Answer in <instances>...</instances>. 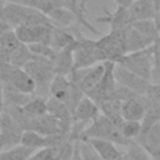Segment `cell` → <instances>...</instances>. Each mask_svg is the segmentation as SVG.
<instances>
[{
  "label": "cell",
  "mask_w": 160,
  "mask_h": 160,
  "mask_svg": "<svg viewBox=\"0 0 160 160\" xmlns=\"http://www.w3.org/2000/svg\"><path fill=\"white\" fill-rule=\"evenodd\" d=\"M90 138L109 140L116 145L125 148L132 141L124 138L122 134L120 132V129L101 112L98 115L96 119H94L91 122L88 124V126L82 130L80 136V139H90Z\"/></svg>",
  "instance_id": "6da1fadb"
},
{
  "label": "cell",
  "mask_w": 160,
  "mask_h": 160,
  "mask_svg": "<svg viewBox=\"0 0 160 160\" xmlns=\"http://www.w3.org/2000/svg\"><path fill=\"white\" fill-rule=\"evenodd\" d=\"M22 69L30 75V78L36 85L35 95L49 98V86L55 75L52 62L49 59L34 56V59L26 62Z\"/></svg>",
  "instance_id": "7a4b0ae2"
},
{
  "label": "cell",
  "mask_w": 160,
  "mask_h": 160,
  "mask_svg": "<svg viewBox=\"0 0 160 160\" xmlns=\"http://www.w3.org/2000/svg\"><path fill=\"white\" fill-rule=\"evenodd\" d=\"M116 64H120L125 69L132 71L134 74L141 76L142 79L150 81L151 71L154 66L152 59V49L151 45L132 52H126Z\"/></svg>",
  "instance_id": "3957f363"
},
{
  "label": "cell",
  "mask_w": 160,
  "mask_h": 160,
  "mask_svg": "<svg viewBox=\"0 0 160 160\" xmlns=\"http://www.w3.org/2000/svg\"><path fill=\"white\" fill-rule=\"evenodd\" d=\"M126 30H121V31L110 30L108 35L96 40V46L99 49L101 61L118 62L126 54V50H125Z\"/></svg>",
  "instance_id": "277c9868"
},
{
  "label": "cell",
  "mask_w": 160,
  "mask_h": 160,
  "mask_svg": "<svg viewBox=\"0 0 160 160\" xmlns=\"http://www.w3.org/2000/svg\"><path fill=\"white\" fill-rule=\"evenodd\" d=\"M76 39V44L72 49L74 69H85L98 62H102L96 46V40L82 38L81 35H78Z\"/></svg>",
  "instance_id": "5b68a950"
},
{
  "label": "cell",
  "mask_w": 160,
  "mask_h": 160,
  "mask_svg": "<svg viewBox=\"0 0 160 160\" xmlns=\"http://www.w3.org/2000/svg\"><path fill=\"white\" fill-rule=\"evenodd\" d=\"M25 130L22 126L5 110L0 115V144L1 149H9L20 144L22 132Z\"/></svg>",
  "instance_id": "8992f818"
},
{
  "label": "cell",
  "mask_w": 160,
  "mask_h": 160,
  "mask_svg": "<svg viewBox=\"0 0 160 160\" xmlns=\"http://www.w3.org/2000/svg\"><path fill=\"white\" fill-rule=\"evenodd\" d=\"M105 62V72L101 78V80L98 82V85L86 95L92 99L98 105L105 100H109L112 98V94L115 91L116 81L114 78V65L112 61H104Z\"/></svg>",
  "instance_id": "52a82bcc"
},
{
  "label": "cell",
  "mask_w": 160,
  "mask_h": 160,
  "mask_svg": "<svg viewBox=\"0 0 160 160\" xmlns=\"http://www.w3.org/2000/svg\"><path fill=\"white\" fill-rule=\"evenodd\" d=\"M71 126L62 122L59 118L54 116L50 112H46L41 116H38L31 120L29 130H34L41 135H60L69 134Z\"/></svg>",
  "instance_id": "ba28073f"
},
{
  "label": "cell",
  "mask_w": 160,
  "mask_h": 160,
  "mask_svg": "<svg viewBox=\"0 0 160 160\" xmlns=\"http://www.w3.org/2000/svg\"><path fill=\"white\" fill-rule=\"evenodd\" d=\"M114 78L118 84L126 86L140 95H145L146 89L150 84V81L142 79L141 76L134 74L132 71L125 69L124 66H121L120 64H116V62L114 65Z\"/></svg>",
  "instance_id": "9c48e42d"
},
{
  "label": "cell",
  "mask_w": 160,
  "mask_h": 160,
  "mask_svg": "<svg viewBox=\"0 0 160 160\" xmlns=\"http://www.w3.org/2000/svg\"><path fill=\"white\" fill-rule=\"evenodd\" d=\"M135 141L140 144L154 160H160V121L155 122L145 131H141Z\"/></svg>",
  "instance_id": "30bf717a"
},
{
  "label": "cell",
  "mask_w": 160,
  "mask_h": 160,
  "mask_svg": "<svg viewBox=\"0 0 160 160\" xmlns=\"http://www.w3.org/2000/svg\"><path fill=\"white\" fill-rule=\"evenodd\" d=\"M99 114H100L99 105L88 95H84L72 110V121L91 122L94 119L98 118Z\"/></svg>",
  "instance_id": "8fae6325"
},
{
  "label": "cell",
  "mask_w": 160,
  "mask_h": 160,
  "mask_svg": "<svg viewBox=\"0 0 160 160\" xmlns=\"http://www.w3.org/2000/svg\"><path fill=\"white\" fill-rule=\"evenodd\" d=\"M159 9L160 0H134L129 6V11L134 21L155 19Z\"/></svg>",
  "instance_id": "7c38bea8"
},
{
  "label": "cell",
  "mask_w": 160,
  "mask_h": 160,
  "mask_svg": "<svg viewBox=\"0 0 160 160\" xmlns=\"http://www.w3.org/2000/svg\"><path fill=\"white\" fill-rule=\"evenodd\" d=\"M98 21H100V22H108L110 25V30H114V31H119L120 30L121 31V30L129 29L132 25L134 19L130 15L129 8L118 6V9L115 10V12L108 14L104 18H99Z\"/></svg>",
  "instance_id": "4fadbf2b"
},
{
  "label": "cell",
  "mask_w": 160,
  "mask_h": 160,
  "mask_svg": "<svg viewBox=\"0 0 160 160\" xmlns=\"http://www.w3.org/2000/svg\"><path fill=\"white\" fill-rule=\"evenodd\" d=\"M70 80L66 75L55 74L50 86H49V98H54L62 102L69 104L70 99Z\"/></svg>",
  "instance_id": "5bb4252c"
},
{
  "label": "cell",
  "mask_w": 160,
  "mask_h": 160,
  "mask_svg": "<svg viewBox=\"0 0 160 160\" xmlns=\"http://www.w3.org/2000/svg\"><path fill=\"white\" fill-rule=\"evenodd\" d=\"M76 36L71 34L66 28L55 26L52 29L51 34V41L50 45L56 51L59 50H72L76 44Z\"/></svg>",
  "instance_id": "9a60e30c"
},
{
  "label": "cell",
  "mask_w": 160,
  "mask_h": 160,
  "mask_svg": "<svg viewBox=\"0 0 160 160\" xmlns=\"http://www.w3.org/2000/svg\"><path fill=\"white\" fill-rule=\"evenodd\" d=\"M144 95L132 98L122 101L121 104V115L124 120H135L141 121L145 115V105L142 100Z\"/></svg>",
  "instance_id": "2e32d148"
},
{
  "label": "cell",
  "mask_w": 160,
  "mask_h": 160,
  "mask_svg": "<svg viewBox=\"0 0 160 160\" xmlns=\"http://www.w3.org/2000/svg\"><path fill=\"white\" fill-rule=\"evenodd\" d=\"M105 72V62H98L90 68H86L84 70V75L81 79V89L85 92V95L88 92H90L96 85L98 82L101 80L102 75Z\"/></svg>",
  "instance_id": "e0dca14e"
},
{
  "label": "cell",
  "mask_w": 160,
  "mask_h": 160,
  "mask_svg": "<svg viewBox=\"0 0 160 160\" xmlns=\"http://www.w3.org/2000/svg\"><path fill=\"white\" fill-rule=\"evenodd\" d=\"M84 140H88L104 160H115L122 154V151H120L116 148V144L109 140L96 139V138H90V139H84Z\"/></svg>",
  "instance_id": "ac0fdd59"
},
{
  "label": "cell",
  "mask_w": 160,
  "mask_h": 160,
  "mask_svg": "<svg viewBox=\"0 0 160 160\" xmlns=\"http://www.w3.org/2000/svg\"><path fill=\"white\" fill-rule=\"evenodd\" d=\"M152 44L151 40L145 38L141 32H139L132 25L126 30L125 32V50L126 52L138 51L141 49H145Z\"/></svg>",
  "instance_id": "d6986e66"
},
{
  "label": "cell",
  "mask_w": 160,
  "mask_h": 160,
  "mask_svg": "<svg viewBox=\"0 0 160 160\" xmlns=\"http://www.w3.org/2000/svg\"><path fill=\"white\" fill-rule=\"evenodd\" d=\"M51 62L55 74L69 76L74 70L72 50H59Z\"/></svg>",
  "instance_id": "ffe728a7"
},
{
  "label": "cell",
  "mask_w": 160,
  "mask_h": 160,
  "mask_svg": "<svg viewBox=\"0 0 160 160\" xmlns=\"http://www.w3.org/2000/svg\"><path fill=\"white\" fill-rule=\"evenodd\" d=\"M2 96H4V108H6V106H24L32 95L21 92L9 84H2Z\"/></svg>",
  "instance_id": "44dd1931"
},
{
  "label": "cell",
  "mask_w": 160,
  "mask_h": 160,
  "mask_svg": "<svg viewBox=\"0 0 160 160\" xmlns=\"http://www.w3.org/2000/svg\"><path fill=\"white\" fill-rule=\"evenodd\" d=\"M121 104L122 101L118 99H109L99 104L100 112L104 114L108 119H110L118 128H120L121 122L124 121L122 115H121Z\"/></svg>",
  "instance_id": "7402d4cb"
},
{
  "label": "cell",
  "mask_w": 160,
  "mask_h": 160,
  "mask_svg": "<svg viewBox=\"0 0 160 160\" xmlns=\"http://www.w3.org/2000/svg\"><path fill=\"white\" fill-rule=\"evenodd\" d=\"M45 15L51 20V22L55 26H61V28H68L75 20L78 21L75 14L68 8H51Z\"/></svg>",
  "instance_id": "603a6c76"
},
{
  "label": "cell",
  "mask_w": 160,
  "mask_h": 160,
  "mask_svg": "<svg viewBox=\"0 0 160 160\" xmlns=\"http://www.w3.org/2000/svg\"><path fill=\"white\" fill-rule=\"evenodd\" d=\"M21 108L26 114V116L32 120L48 112V98L40 95H32L30 100Z\"/></svg>",
  "instance_id": "cb8c5ba5"
},
{
  "label": "cell",
  "mask_w": 160,
  "mask_h": 160,
  "mask_svg": "<svg viewBox=\"0 0 160 160\" xmlns=\"http://www.w3.org/2000/svg\"><path fill=\"white\" fill-rule=\"evenodd\" d=\"M48 112L52 114L54 116L59 118L62 122L71 126L72 125V114L66 102L56 100L54 98H48Z\"/></svg>",
  "instance_id": "d4e9b609"
},
{
  "label": "cell",
  "mask_w": 160,
  "mask_h": 160,
  "mask_svg": "<svg viewBox=\"0 0 160 160\" xmlns=\"http://www.w3.org/2000/svg\"><path fill=\"white\" fill-rule=\"evenodd\" d=\"M34 151H36V150L19 144L16 146L1 150L0 160H28L34 154Z\"/></svg>",
  "instance_id": "484cf974"
},
{
  "label": "cell",
  "mask_w": 160,
  "mask_h": 160,
  "mask_svg": "<svg viewBox=\"0 0 160 160\" xmlns=\"http://www.w3.org/2000/svg\"><path fill=\"white\" fill-rule=\"evenodd\" d=\"M34 54L29 50L28 45L20 44L16 49H14L10 52V64L18 68H24L26 62H29L31 59H34Z\"/></svg>",
  "instance_id": "4316f807"
},
{
  "label": "cell",
  "mask_w": 160,
  "mask_h": 160,
  "mask_svg": "<svg viewBox=\"0 0 160 160\" xmlns=\"http://www.w3.org/2000/svg\"><path fill=\"white\" fill-rule=\"evenodd\" d=\"M132 26L141 32L145 38H148L149 40H151L154 42V40L159 36V30H158V25L155 22L154 19H148V20H135L132 22Z\"/></svg>",
  "instance_id": "83f0119b"
},
{
  "label": "cell",
  "mask_w": 160,
  "mask_h": 160,
  "mask_svg": "<svg viewBox=\"0 0 160 160\" xmlns=\"http://www.w3.org/2000/svg\"><path fill=\"white\" fill-rule=\"evenodd\" d=\"M120 132L122 134L124 138L128 140H135L142 130L141 121H135V120H124L120 125Z\"/></svg>",
  "instance_id": "f1b7e54d"
},
{
  "label": "cell",
  "mask_w": 160,
  "mask_h": 160,
  "mask_svg": "<svg viewBox=\"0 0 160 160\" xmlns=\"http://www.w3.org/2000/svg\"><path fill=\"white\" fill-rule=\"evenodd\" d=\"M125 154L129 158V160H154L151 158V155L140 144H138L135 140H132L126 146Z\"/></svg>",
  "instance_id": "f546056e"
},
{
  "label": "cell",
  "mask_w": 160,
  "mask_h": 160,
  "mask_svg": "<svg viewBox=\"0 0 160 160\" xmlns=\"http://www.w3.org/2000/svg\"><path fill=\"white\" fill-rule=\"evenodd\" d=\"M28 48L35 56L45 58V59H49L50 61L54 60V58L58 52L55 49L51 48V45L45 44V42H32V44H29Z\"/></svg>",
  "instance_id": "4dcf8cb0"
},
{
  "label": "cell",
  "mask_w": 160,
  "mask_h": 160,
  "mask_svg": "<svg viewBox=\"0 0 160 160\" xmlns=\"http://www.w3.org/2000/svg\"><path fill=\"white\" fill-rule=\"evenodd\" d=\"M20 40L15 32L14 29H9L5 32H2L0 35V48L6 49L9 51H12L14 49H16L20 45Z\"/></svg>",
  "instance_id": "1f68e13d"
},
{
  "label": "cell",
  "mask_w": 160,
  "mask_h": 160,
  "mask_svg": "<svg viewBox=\"0 0 160 160\" xmlns=\"http://www.w3.org/2000/svg\"><path fill=\"white\" fill-rule=\"evenodd\" d=\"M79 149H80L82 160H104L88 140L79 139Z\"/></svg>",
  "instance_id": "d6a6232c"
},
{
  "label": "cell",
  "mask_w": 160,
  "mask_h": 160,
  "mask_svg": "<svg viewBox=\"0 0 160 160\" xmlns=\"http://www.w3.org/2000/svg\"><path fill=\"white\" fill-rule=\"evenodd\" d=\"M145 96L151 100L152 102H155L156 105L160 106V84H152L150 82L148 89H146V92H145Z\"/></svg>",
  "instance_id": "836d02e7"
},
{
  "label": "cell",
  "mask_w": 160,
  "mask_h": 160,
  "mask_svg": "<svg viewBox=\"0 0 160 160\" xmlns=\"http://www.w3.org/2000/svg\"><path fill=\"white\" fill-rule=\"evenodd\" d=\"M151 49H152V59H154L152 69L160 70V34L151 44Z\"/></svg>",
  "instance_id": "e575fe53"
},
{
  "label": "cell",
  "mask_w": 160,
  "mask_h": 160,
  "mask_svg": "<svg viewBox=\"0 0 160 160\" xmlns=\"http://www.w3.org/2000/svg\"><path fill=\"white\" fill-rule=\"evenodd\" d=\"M70 160H82L81 154H80V149H79V140H75V142H74V150H72Z\"/></svg>",
  "instance_id": "d590c367"
},
{
  "label": "cell",
  "mask_w": 160,
  "mask_h": 160,
  "mask_svg": "<svg viewBox=\"0 0 160 160\" xmlns=\"http://www.w3.org/2000/svg\"><path fill=\"white\" fill-rule=\"evenodd\" d=\"M9 29H12L5 20H2L1 18H0V35L2 34V32H5L6 30H9Z\"/></svg>",
  "instance_id": "8d00e7d4"
},
{
  "label": "cell",
  "mask_w": 160,
  "mask_h": 160,
  "mask_svg": "<svg viewBox=\"0 0 160 160\" xmlns=\"http://www.w3.org/2000/svg\"><path fill=\"white\" fill-rule=\"evenodd\" d=\"M115 1H116L118 6H121V8H129L134 0H115Z\"/></svg>",
  "instance_id": "74e56055"
},
{
  "label": "cell",
  "mask_w": 160,
  "mask_h": 160,
  "mask_svg": "<svg viewBox=\"0 0 160 160\" xmlns=\"http://www.w3.org/2000/svg\"><path fill=\"white\" fill-rule=\"evenodd\" d=\"M4 111V96H2V84L0 81V115Z\"/></svg>",
  "instance_id": "f35d334b"
},
{
  "label": "cell",
  "mask_w": 160,
  "mask_h": 160,
  "mask_svg": "<svg viewBox=\"0 0 160 160\" xmlns=\"http://www.w3.org/2000/svg\"><path fill=\"white\" fill-rule=\"evenodd\" d=\"M154 20H155V22H156V24H160V9L158 10L156 16H155V19H154Z\"/></svg>",
  "instance_id": "ab89813d"
},
{
  "label": "cell",
  "mask_w": 160,
  "mask_h": 160,
  "mask_svg": "<svg viewBox=\"0 0 160 160\" xmlns=\"http://www.w3.org/2000/svg\"><path fill=\"white\" fill-rule=\"evenodd\" d=\"M158 25V30H159V32H160V24H156Z\"/></svg>",
  "instance_id": "60d3db41"
},
{
  "label": "cell",
  "mask_w": 160,
  "mask_h": 160,
  "mask_svg": "<svg viewBox=\"0 0 160 160\" xmlns=\"http://www.w3.org/2000/svg\"><path fill=\"white\" fill-rule=\"evenodd\" d=\"M1 150H2V149H1V144H0V151H1Z\"/></svg>",
  "instance_id": "b9f144b4"
}]
</instances>
